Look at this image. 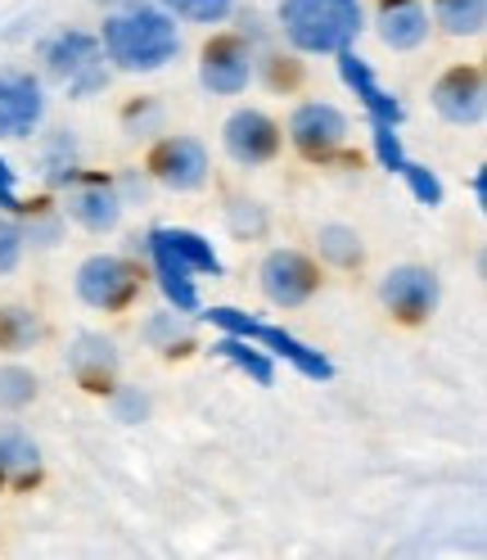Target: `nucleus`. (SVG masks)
I'll return each instance as SVG.
<instances>
[{
  "instance_id": "f704fd0d",
  "label": "nucleus",
  "mask_w": 487,
  "mask_h": 560,
  "mask_svg": "<svg viewBox=\"0 0 487 560\" xmlns=\"http://www.w3.org/2000/svg\"><path fill=\"white\" fill-rule=\"evenodd\" d=\"M0 213H23V199H19V186H14V167L0 159Z\"/></svg>"
},
{
  "instance_id": "7c9ffc66",
  "label": "nucleus",
  "mask_w": 487,
  "mask_h": 560,
  "mask_svg": "<svg viewBox=\"0 0 487 560\" xmlns=\"http://www.w3.org/2000/svg\"><path fill=\"white\" fill-rule=\"evenodd\" d=\"M19 258H23V226L10 213H0V276L14 271Z\"/></svg>"
},
{
  "instance_id": "20e7f679",
  "label": "nucleus",
  "mask_w": 487,
  "mask_h": 560,
  "mask_svg": "<svg viewBox=\"0 0 487 560\" xmlns=\"http://www.w3.org/2000/svg\"><path fill=\"white\" fill-rule=\"evenodd\" d=\"M41 59H46V73L73 100H86V95L109 86L104 46H99V37H91V32H78V27L59 32V37H50L41 46Z\"/></svg>"
},
{
  "instance_id": "b1692460",
  "label": "nucleus",
  "mask_w": 487,
  "mask_h": 560,
  "mask_svg": "<svg viewBox=\"0 0 487 560\" xmlns=\"http://www.w3.org/2000/svg\"><path fill=\"white\" fill-rule=\"evenodd\" d=\"M41 339L37 312L27 307H0V353H27Z\"/></svg>"
},
{
  "instance_id": "ddd939ff",
  "label": "nucleus",
  "mask_w": 487,
  "mask_h": 560,
  "mask_svg": "<svg viewBox=\"0 0 487 560\" xmlns=\"http://www.w3.org/2000/svg\"><path fill=\"white\" fill-rule=\"evenodd\" d=\"M226 154L243 167H258V163H271L281 154V122L266 118L262 109H239L226 118Z\"/></svg>"
},
{
  "instance_id": "aec40b11",
  "label": "nucleus",
  "mask_w": 487,
  "mask_h": 560,
  "mask_svg": "<svg viewBox=\"0 0 487 560\" xmlns=\"http://www.w3.org/2000/svg\"><path fill=\"white\" fill-rule=\"evenodd\" d=\"M141 335H145V343L150 348H158L163 358H190L194 353V326L186 322V312H154V317L141 326Z\"/></svg>"
},
{
  "instance_id": "f8f14e48",
  "label": "nucleus",
  "mask_w": 487,
  "mask_h": 560,
  "mask_svg": "<svg viewBox=\"0 0 487 560\" xmlns=\"http://www.w3.org/2000/svg\"><path fill=\"white\" fill-rule=\"evenodd\" d=\"M68 190V218L73 222H82L86 231H114L118 222H122V195H118V186L104 177V172H91V177H78L63 186Z\"/></svg>"
},
{
  "instance_id": "c85d7f7f",
  "label": "nucleus",
  "mask_w": 487,
  "mask_h": 560,
  "mask_svg": "<svg viewBox=\"0 0 487 560\" xmlns=\"http://www.w3.org/2000/svg\"><path fill=\"white\" fill-rule=\"evenodd\" d=\"M370 145H375V159L384 163L389 172H402L406 150H402V136H397L393 122H370Z\"/></svg>"
},
{
  "instance_id": "0eeeda50",
  "label": "nucleus",
  "mask_w": 487,
  "mask_h": 560,
  "mask_svg": "<svg viewBox=\"0 0 487 560\" xmlns=\"http://www.w3.org/2000/svg\"><path fill=\"white\" fill-rule=\"evenodd\" d=\"M253 78V50L239 32H217L199 55V82L207 95H239Z\"/></svg>"
},
{
  "instance_id": "39448f33",
  "label": "nucleus",
  "mask_w": 487,
  "mask_h": 560,
  "mask_svg": "<svg viewBox=\"0 0 487 560\" xmlns=\"http://www.w3.org/2000/svg\"><path fill=\"white\" fill-rule=\"evenodd\" d=\"M78 299L99 312H127L141 299V267L118 254H95L78 267Z\"/></svg>"
},
{
  "instance_id": "4be33fe9",
  "label": "nucleus",
  "mask_w": 487,
  "mask_h": 560,
  "mask_svg": "<svg viewBox=\"0 0 487 560\" xmlns=\"http://www.w3.org/2000/svg\"><path fill=\"white\" fill-rule=\"evenodd\" d=\"M433 23L447 37H483L487 0H433Z\"/></svg>"
},
{
  "instance_id": "9b49d317",
  "label": "nucleus",
  "mask_w": 487,
  "mask_h": 560,
  "mask_svg": "<svg viewBox=\"0 0 487 560\" xmlns=\"http://www.w3.org/2000/svg\"><path fill=\"white\" fill-rule=\"evenodd\" d=\"M379 299L402 326H420L438 307V276L429 267H393L379 285Z\"/></svg>"
},
{
  "instance_id": "e433bc0d",
  "label": "nucleus",
  "mask_w": 487,
  "mask_h": 560,
  "mask_svg": "<svg viewBox=\"0 0 487 560\" xmlns=\"http://www.w3.org/2000/svg\"><path fill=\"white\" fill-rule=\"evenodd\" d=\"M95 5H109L114 10V5H131V0H95Z\"/></svg>"
},
{
  "instance_id": "412c9836",
  "label": "nucleus",
  "mask_w": 487,
  "mask_h": 560,
  "mask_svg": "<svg viewBox=\"0 0 487 560\" xmlns=\"http://www.w3.org/2000/svg\"><path fill=\"white\" fill-rule=\"evenodd\" d=\"M154 235H158L194 276H222V258H217V249H213V240H203L199 231H186V226H154Z\"/></svg>"
},
{
  "instance_id": "393cba45",
  "label": "nucleus",
  "mask_w": 487,
  "mask_h": 560,
  "mask_svg": "<svg viewBox=\"0 0 487 560\" xmlns=\"http://www.w3.org/2000/svg\"><path fill=\"white\" fill-rule=\"evenodd\" d=\"M317 244H321V258H325V262H334V267H361V258H366V254H361L357 231H347V226H338V222L321 226Z\"/></svg>"
},
{
  "instance_id": "9d476101",
  "label": "nucleus",
  "mask_w": 487,
  "mask_h": 560,
  "mask_svg": "<svg viewBox=\"0 0 487 560\" xmlns=\"http://www.w3.org/2000/svg\"><path fill=\"white\" fill-rule=\"evenodd\" d=\"M433 109L456 122V127H474L487 114V78L478 63H456L433 82Z\"/></svg>"
},
{
  "instance_id": "bb28decb",
  "label": "nucleus",
  "mask_w": 487,
  "mask_h": 560,
  "mask_svg": "<svg viewBox=\"0 0 487 560\" xmlns=\"http://www.w3.org/2000/svg\"><path fill=\"white\" fill-rule=\"evenodd\" d=\"M46 182L50 186H68L78 177V145H73V136L68 131H59V136H50V145H46Z\"/></svg>"
},
{
  "instance_id": "a878e982",
  "label": "nucleus",
  "mask_w": 487,
  "mask_h": 560,
  "mask_svg": "<svg viewBox=\"0 0 487 560\" xmlns=\"http://www.w3.org/2000/svg\"><path fill=\"white\" fill-rule=\"evenodd\" d=\"M158 10H167L171 19H181V23L213 27V23H226L230 19L235 0H158Z\"/></svg>"
},
{
  "instance_id": "5701e85b",
  "label": "nucleus",
  "mask_w": 487,
  "mask_h": 560,
  "mask_svg": "<svg viewBox=\"0 0 487 560\" xmlns=\"http://www.w3.org/2000/svg\"><path fill=\"white\" fill-rule=\"evenodd\" d=\"M213 353L217 358H226V362H235L243 375H249L253 384H275V366H271V353L266 348H258L253 339H239V335H222L217 343H213Z\"/></svg>"
},
{
  "instance_id": "a211bd4d",
  "label": "nucleus",
  "mask_w": 487,
  "mask_h": 560,
  "mask_svg": "<svg viewBox=\"0 0 487 560\" xmlns=\"http://www.w3.org/2000/svg\"><path fill=\"white\" fill-rule=\"evenodd\" d=\"M150 258H154V276H158V290H163V299L177 307V312H199V290H194V271L167 249V244L150 231Z\"/></svg>"
},
{
  "instance_id": "423d86ee",
  "label": "nucleus",
  "mask_w": 487,
  "mask_h": 560,
  "mask_svg": "<svg viewBox=\"0 0 487 560\" xmlns=\"http://www.w3.org/2000/svg\"><path fill=\"white\" fill-rule=\"evenodd\" d=\"M289 140L294 150L311 163H330L338 159L343 140H347V118L325 100H311V104H298L294 118H289Z\"/></svg>"
},
{
  "instance_id": "6e6552de",
  "label": "nucleus",
  "mask_w": 487,
  "mask_h": 560,
  "mask_svg": "<svg viewBox=\"0 0 487 560\" xmlns=\"http://www.w3.org/2000/svg\"><path fill=\"white\" fill-rule=\"evenodd\" d=\"M258 280H262V294L275 307H302L321 290V267L298 249H275V254H266Z\"/></svg>"
},
{
  "instance_id": "f03ea898",
  "label": "nucleus",
  "mask_w": 487,
  "mask_h": 560,
  "mask_svg": "<svg viewBox=\"0 0 487 560\" xmlns=\"http://www.w3.org/2000/svg\"><path fill=\"white\" fill-rule=\"evenodd\" d=\"M366 27L361 0H281V32L298 55H338Z\"/></svg>"
},
{
  "instance_id": "2f4dec72",
  "label": "nucleus",
  "mask_w": 487,
  "mask_h": 560,
  "mask_svg": "<svg viewBox=\"0 0 487 560\" xmlns=\"http://www.w3.org/2000/svg\"><path fill=\"white\" fill-rule=\"evenodd\" d=\"M266 82H271V91H294L302 82V63L289 59V55H271L266 59Z\"/></svg>"
},
{
  "instance_id": "f257e3e1",
  "label": "nucleus",
  "mask_w": 487,
  "mask_h": 560,
  "mask_svg": "<svg viewBox=\"0 0 487 560\" xmlns=\"http://www.w3.org/2000/svg\"><path fill=\"white\" fill-rule=\"evenodd\" d=\"M99 46L118 73H158L181 55V32L177 19L158 5H122L104 19Z\"/></svg>"
},
{
  "instance_id": "1a4fd4ad",
  "label": "nucleus",
  "mask_w": 487,
  "mask_h": 560,
  "mask_svg": "<svg viewBox=\"0 0 487 560\" xmlns=\"http://www.w3.org/2000/svg\"><path fill=\"white\" fill-rule=\"evenodd\" d=\"M150 177L177 195H190L207 182V150L194 136H167L150 150Z\"/></svg>"
},
{
  "instance_id": "6ab92c4d",
  "label": "nucleus",
  "mask_w": 487,
  "mask_h": 560,
  "mask_svg": "<svg viewBox=\"0 0 487 560\" xmlns=\"http://www.w3.org/2000/svg\"><path fill=\"white\" fill-rule=\"evenodd\" d=\"M41 479V452L27 434L10 430L0 434V483H14V488H32Z\"/></svg>"
},
{
  "instance_id": "f3484780",
  "label": "nucleus",
  "mask_w": 487,
  "mask_h": 560,
  "mask_svg": "<svg viewBox=\"0 0 487 560\" xmlns=\"http://www.w3.org/2000/svg\"><path fill=\"white\" fill-rule=\"evenodd\" d=\"M375 32L389 50H415L429 37V10L420 0H379Z\"/></svg>"
},
{
  "instance_id": "c756f323",
  "label": "nucleus",
  "mask_w": 487,
  "mask_h": 560,
  "mask_svg": "<svg viewBox=\"0 0 487 560\" xmlns=\"http://www.w3.org/2000/svg\"><path fill=\"white\" fill-rule=\"evenodd\" d=\"M402 177H406V186H411V195L420 199V203H429V208H438L442 203V182L433 177V172L425 167V163H402Z\"/></svg>"
},
{
  "instance_id": "c9c22d12",
  "label": "nucleus",
  "mask_w": 487,
  "mask_h": 560,
  "mask_svg": "<svg viewBox=\"0 0 487 560\" xmlns=\"http://www.w3.org/2000/svg\"><path fill=\"white\" fill-rule=\"evenodd\" d=\"M474 199L478 208H487V172H474Z\"/></svg>"
},
{
  "instance_id": "cd10ccee",
  "label": "nucleus",
  "mask_w": 487,
  "mask_h": 560,
  "mask_svg": "<svg viewBox=\"0 0 487 560\" xmlns=\"http://www.w3.org/2000/svg\"><path fill=\"white\" fill-rule=\"evenodd\" d=\"M32 398H37V375L23 366H0V407L23 411Z\"/></svg>"
},
{
  "instance_id": "2eb2a0df",
  "label": "nucleus",
  "mask_w": 487,
  "mask_h": 560,
  "mask_svg": "<svg viewBox=\"0 0 487 560\" xmlns=\"http://www.w3.org/2000/svg\"><path fill=\"white\" fill-rule=\"evenodd\" d=\"M118 348L104 335H78L68 348V375H73L86 394H114L118 389Z\"/></svg>"
},
{
  "instance_id": "72a5a7b5",
  "label": "nucleus",
  "mask_w": 487,
  "mask_h": 560,
  "mask_svg": "<svg viewBox=\"0 0 487 560\" xmlns=\"http://www.w3.org/2000/svg\"><path fill=\"white\" fill-rule=\"evenodd\" d=\"M118 398H114V411H118V420H145L150 416V398L141 394V389H114Z\"/></svg>"
},
{
  "instance_id": "7ed1b4c3",
  "label": "nucleus",
  "mask_w": 487,
  "mask_h": 560,
  "mask_svg": "<svg viewBox=\"0 0 487 560\" xmlns=\"http://www.w3.org/2000/svg\"><path fill=\"white\" fill-rule=\"evenodd\" d=\"M213 326H222V335H239V339H253L258 348H266L271 358H285L298 375L307 380H330L334 375V362L321 353V348H307L302 339H294L289 330L281 326H266L258 317H249V312H239V307H207L203 312Z\"/></svg>"
},
{
  "instance_id": "dca6fc26",
  "label": "nucleus",
  "mask_w": 487,
  "mask_h": 560,
  "mask_svg": "<svg viewBox=\"0 0 487 560\" xmlns=\"http://www.w3.org/2000/svg\"><path fill=\"white\" fill-rule=\"evenodd\" d=\"M338 78H343V86L353 91L361 104H366V114H370V122H393V127H402V118H406V109H402V100L393 95V91H384L375 82V73H370V63L347 46V50H338Z\"/></svg>"
},
{
  "instance_id": "4468645a",
  "label": "nucleus",
  "mask_w": 487,
  "mask_h": 560,
  "mask_svg": "<svg viewBox=\"0 0 487 560\" xmlns=\"http://www.w3.org/2000/svg\"><path fill=\"white\" fill-rule=\"evenodd\" d=\"M46 95L27 73H0V140H23L41 127Z\"/></svg>"
},
{
  "instance_id": "473e14b6",
  "label": "nucleus",
  "mask_w": 487,
  "mask_h": 560,
  "mask_svg": "<svg viewBox=\"0 0 487 560\" xmlns=\"http://www.w3.org/2000/svg\"><path fill=\"white\" fill-rule=\"evenodd\" d=\"M230 226L239 235H262L266 231V218H262V208L249 203V199H230Z\"/></svg>"
}]
</instances>
